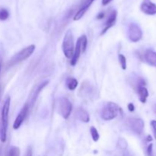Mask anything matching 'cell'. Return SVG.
Returning <instances> with one entry per match:
<instances>
[{
	"instance_id": "24",
	"label": "cell",
	"mask_w": 156,
	"mask_h": 156,
	"mask_svg": "<svg viewBox=\"0 0 156 156\" xmlns=\"http://www.w3.org/2000/svg\"><path fill=\"white\" fill-rule=\"evenodd\" d=\"M152 148H153V145L149 144L147 147V155L148 156H153L152 154Z\"/></svg>"
},
{
	"instance_id": "12",
	"label": "cell",
	"mask_w": 156,
	"mask_h": 156,
	"mask_svg": "<svg viewBox=\"0 0 156 156\" xmlns=\"http://www.w3.org/2000/svg\"><path fill=\"white\" fill-rule=\"evenodd\" d=\"M117 12L116 10H112L110 13L109 16H108V20L105 22V27H104L103 30L101 31V34H105L107 31L108 30V29L111 28L112 26L114 25L116 22V20H117Z\"/></svg>"
},
{
	"instance_id": "11",
	"label": "cell",
	"mask_w": 156,
	"mask_h": 156,
	"mask_svg": "<svg viewBox=\"0 0 156 156\" xmlns=\"http://www.w3.org/2000/svg\"><path fill=\"white\" fill-rule=\"evenodd\" d=\"M141 11L143 13L149 15H154L156 14V5L150 0H144L140 6Z\"/></svg>"
},
{
	"instance_id": "21",
	"label": "cell",
	"mask_w": 156,
	"mask_h": 156,
	"mask_svg": "<svg viewBox=\"0 0 156 156\" xmlns=\"http://www.w3.org/2000/svg\"><path fill=\"white\" fill-rule=\"evenodd\" d=\"M81 40V47H82V51L85 52L87 48V44H88V39L85 35H82L80 37Z\"/></svg>"
},
{
	"instance_id": "13",
	"label": "cell",
	"mask_w": 156,
	"mask_h": 156,
	"mask_svg": "<svg viewBox=\"0 0 156 156\" xmlns=\"http://www.w3.org/2000/svg\"><path fill=\"white\" fill-rule=\"evenodd\" d=\"M81 52H82V47H81V40L80 37L78 39L77 42H76V47L74 49V53H73V57H72L71 61H70V64L72 66H76L78 60H79V57H80Z\"/></svg>"
},
{
	"instance_id": "16",
	"label": "cell",
	"mask_w": 156,
	"mask_h": 156,
	"mask_svg": "<svg viewBox=\"0 0 156 156\" xmlns=\"http://www.w3.org/2000/svg\"><path fill=\"white\" fill-rule=\"evenodd\" d=\"M137 92L139 94V98L142 103H146L148 97H149V91L145 86H140L137 88Z\"/></svg>"
},
{
	"instance_id": "20",
	"label": "cell",
	"mask_w": 156,
	"mask_h": 156,
	"mask_svg": "<svg viewBox=\"0 0 156 156\" xmlns=\"http://www.w3.org/2000/svg\"><path fill=\"white\" fill-rule=\"evenodd\" d=\"M9 12L5 9H0V21H5L9 18Z\"/></svg>"
},
{
	"instance_id": "7",
	"label": "cell",
	"mask_w": 156,
	"mask_h": 156,
	"mask_svg": "<svg viewBox=\"0 0 156 156\" xmlns=\"http://www.w3.org/2000/svg\"><path fill=\"white\" fill-rule=\"evenodd\" d=\"M128 36L132 42L136 43L143 37V31L140 26L136 23H131L128 29Z\"/></svg>"
},
{
	"instance_id": "15",
	"label": "cell",
	"mask_w": 156,
	"mask_h": 156,
	"mask_svg": "<svg viewBox=\"0 0 156 156\" xmlns=\"http://www.w3.org/2000/svg\"><path fill=\"white\" fill-rule=\"evenodd\" d=\"M76 115L79 120L84 123H88L90 120V116L85 110L82 108H78L76 111Z\"/></svg>"
},
{
	"instance_id": "6",
	"label": "cell",
	"mask_w": 156,
	"mask_h": 156,
	"mask_svg": "<svg viewBox=\"0 0 156 156\" xmlns=\"http://www.w3.org/2000/svg\"><path fill=\"white\" fill-rule=\"evenodd\" d=\"M128 127L137 135H140L144 129V121L140 118H128L126 120Z\"/></svg>"
},
{
	"instance_id": "4",
	"label": "cell",
	"mask_w": 156,
	"mask_h": 156,
	"mask_svg": "<svg viewBox=\"0 0 156 156\" xmlns=\"http://www.w3.org/2000/svg\"><path fill=\"white\" fill-rule=\"evenodd\" d=\"M35 50V45L32 44V45L28 46V47H25L21 51L18 52L10 61V66H13L15 64L18 63V62L24 61L27 59V58L30 57L32 55V53L34 52Z\"/></svg>"
},
{
	"instance_id": "18",
	"label": "cell",
	"mask_w": 156,
	"mask_h": 156,
	"mask_svg": "<svg viewBox=\"0 0 156 156\" xmlns=\"http://www.w3.org/2000/svg\"><path fill=\"white\" fill-rule=\"evenodd\" d=\"M90 133H91V137H92V140L94 142H98V141L99 138H100V136H99L98 131L94 126H91L90 128Z\"/></svg>"
},
{
	"instance_id": "25",
	"label": "cell",
	"mask_w": 156,
	"mask_h": 156,
	"mask_svg": "<svg viewBox=\"0 0 156 156\" xmlns=\"http://www.w3.org/2000/svg\"><path fill=\"white\" fill-rule=\"evenodd\" d=\"M127 107L128 109H129V111H130V112H133L134 110H135V106H134V105L133 103H129Z\"/></svg>"
},
{
	"instance_id": "27",
	"label": "cell",
	"mask_w": 156,
	"mask_h": 156,
	"mask_svg": "<svg viewBox=\"0 0 156 156\" xmlns=\"http://www.w3.org/2000/svg\"><path fill=\"white\" fill-rule=\"evenodd\" d=\"M25 156H32V149H31V147H29L28 149H27V153H26Z\"/></svg>"
},
{
	"instance_id": "17",
	"label": "cell",
	"mask_w": 156,
	"mask_h": 156,
	"mask_svg": "<svg viewBox=\"0 0 156 156\" xmlns=\"http://www.w3.org/2000/svg\"><path fill=\"white\" fill-rule=\"evenodd\" d=\"M66 83L67 88H68L70 91H74V90L78 87V85H79L77 79H75V78H68V79H66Z\"/></svg>"
},
{
	"instance_id": "29",
	"label": "cell",
	"mask_w": 156,
	"mask_h": 156,
	"mask_svg": "<svg viewBox=\"0 0 156 156\" xmlns=\"http://www.w3.org/2000/svg\"><path fill=\"white\" fill-rule=\"evenodd\" d=\"M151 141H152V137L150 135H149L147 137V142H151Z\"/></svg>"
},
{
	"instance_id": "9",
	"label": "cell",
	"mask_w": 156,
	"mask_h": 156,
	"mask_svg": "<svg viewBox=\"0 0 156 156\" xmlns=\"http://www.w3.org/2000/svg\"><path fill=\"white\" fill-rule=\"evenodd\" d=\"M28 111H29V106L27 104H26V105L23 107L22 109L21 110L19 114H18V116H17L15 122H14L13 123L14 129H19V127L21 126V124L23 123L24 120H25L26 117H27V114H28Z\"/></svg>"
},
{
	"instance_id": "23",
	"label": "cell",
	"mask_w": 156,
	"mask_h": 156,
	"mask_svg": "<svg viewBox=\"0 0 156 156\" xmlns=\"http://www.w3.org/2000/svg\"><path fill=\"white\" fill-rule=\"evenodd\" d=\"M151 127H152V132H153L154 138L156 140V120H152L150 123Z\"/></svg>"
},
{
	"instance_id": "3",
	"label": "cell",
	"mask_w": 156,
	"mask_h": 156,
	"mask_svg": "<svg viewBox=\"0 0 156 156\" xmlns=\"http://www.w3.org/2000/svg\"><path fill=\"white\" fill-rule=\"evenodd\" d=\"M119 110L120 108L117 104L114 102H108L102 109L101 117L104 120H106V121L112 120L118 115Z\"/></svg>"
},
{
	"instance_id": "22",
	"label": "cell",
	"mask_w": 156,
	"mask_h": 156,
	"mask_svg": "<svg viewBox=\"0 0 156 156\" xmlns=\"http://www.w3.org/2000/svg\"><path fill=\"white\" fill-rule=\"evenodd\" d=\"M118 58H119V62H120V66H121V68L123 69V70H126V57H125V56L123 54H119Z\"/></svg>"
},
{
	"instance_id": "1",
	"label": "cell",
	"mask_w": 156,
	"mask_h": 156,
	"mask_svg": "<svg viewBox=\"0 0 156 156\" xmlns=\"http://www.w3.org/2000/svg\"><path fill=\"white\" fill-rule=\"evenodd\" d=\"M11 99L9 97L6 98L3 105L1 112V121H0V141L5 143L7 137V129L9 124V114L10 109Z\"/></svg>"
},
{
	"instance_id": "5",
	"label": "cell",
	"mask_w": 156,
	"mask_h": 156,
	"mask_svg": "<svg viewBox=\"0 0 156 156\" xmlns=\"http://www.w3.org/2000/svg\"><path fill=\"white\" fill-rule=\"evenodd\" d=\"M59 113L64 119H68L73 111V105L67 98H61L58 103Z\"/></svg>"
},
{
	"instance_id": "10",
	"label": "cell",
	"mask_w": 156,
	"mask_h": 156,
	"mask_svg": "<svg viewBox=\"0 0 156 156\" xmlns=\"http://www.w3.org/2000/svg\"><path fill=\"white\" fill-rule=\"evenodd\" d=\"M48 83H49V81H45V82H44L43 83L39 84V85L36 87L35 90L32 91V92L30 93V98H29V103H27V105H28L29 107H30V105L31 108L33 107L35 101H36V100H37V98L38 95H39L40 92L42 91L43 88H44V87H46L47 85H48Z\"/></svg>"
},
{
	"instance_id": "28",
	"label": "cell",
	"mask_w": 156,
	"mask_h": 156,
	"mask_svg": "<svg viewBox=\"0 0 156 156\" xmlns=\"http://www.w3.org/2000/svg\"><path fill=\"white\" fill-rule=\"evenodd\" d=\"M112 0H102V5H107L109 4Z\"/></svg>"
},
{
	"instance_id": "26",
	"label": "cell",
	"mask_w": 156,
	"mask_h": 156,
	"mask_svg": "<svg viewBox=\"0 0 156 156\" xmlns=\"http://www.w3.org/2000/svg\"><path fill=\"white\" fill-rule=\"evenodd\" d=\"M105 14L104 13V12H100V13L98 14V15H97V19H102V18H105Z\"/></svg>"
},
{
	"instance_id": "8",
	"label": "cell",
	"mask_w": 156,
	"mask_h": 156,
	"mask_svg": "<svg viewBox=\"0 0 156 156\" xmlns=\"http://www.w3.org/2000/svg\"><path fill=\"white\" fill-rule=\"evenodd\" d=\"M94 1V0H81L79 9L76 12V15H74L73 20L74 21H79V20H80L84 16L86 11L88 10V8L90 7V5L92 4V2Z\"/></svg>"
},
{
	"instance_id": "2",
	"label": "cell",
	"mask_w": 156,
	"mask_h": 156,
	"mask_svg": "<svg viewBox=\"0 0 156 156\" xmlns=\"http://www.w3.org/2000/svg\"><path fill=\"white\" fill-rule=\"evenodd\" d=\"M62 51L64 55L68 59H72L73 53H74V40H73V34L71 30H69L66 33L64 36L63 41H62Z\"/></svg>"
},
{
	"instance_id": "30",
	"label": "cell",
	"mask_w": 156,
	"mask_h": 156,
	"mask_svg": "<svg viewBox=\"0 0 156 156\" xmlns=\"http://www.w3.org/2000/svg\"><path fill=\"white\" fill-rule=\"evenodd\" d=\"M1 68H2V64H1V62H0V72H1Z\"/></svg>"
},
{
	"instance_id": "14",
	"label": "cell",
	"mask_w": 156,
	"mask_h": 156,
	"mask_svg": "<svg viewBox=\"0 0 156 156\" xmlns=\"http://www.w3.org/2000/svg\"><path fill=\"white\" fill-rule=\"evenodd\" d=\"M144 58L149 65L156 67V52L152 50H147L144 54Z\"/></svg>"
},
{
	"instance_id": "19",
	"label": "cell",
	"mask_w": 156,
	"mask_h": 156,
	"mask_svg": "<svg viewBox=\"0 0 156 156\" xmlns=\"http://www.w3.org/2000/svg\"><path fill=\"white\" fill-rule=\"evenodd\" d=\"M20 149L17 146H11L9 151V156H20Z\"/></svg>"
}]
</instances>
